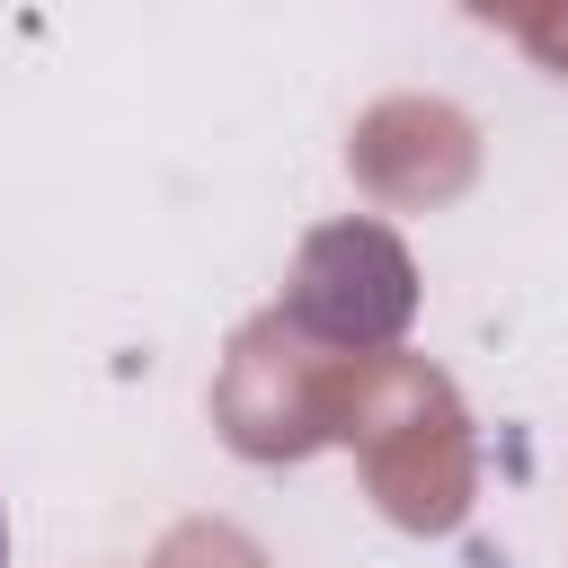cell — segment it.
I'll return each mask as SVG.
<instances>
[{"label": "cell", "instance_id": "6da1fadb", "mask_svg": "<svg viewBox=\"0 0 568 568\" xmlns=\"http://www.w3.org/2000/svg\"><path fill=\"white\" fill-rule=\"evenodd\" d=\"M0 568H9V524H0Z\"/></svg>", "mask_w": 568, "mask_h": 568}]
</instances>
